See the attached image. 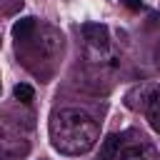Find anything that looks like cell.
<instances>
[{
    "instance_id": "6da1fadb",
    "label": "cell",
    "mask_w": 160,
    "mask_h": 160,
    "mask_svg": "<svg viewBox=\"0 0 160 160\" xmlns=\"http://www.w3.org/2000/svg\"><path fill=\"white\" fill-rule=\"evenodd\" d=\"M98 138V122L80 108H62L50 118V140L52 148L62 155H85L95 148Z\"/></svg>"
},
{
    "instance_id": "7a4b0ae2",
    "label": "cell",
    "mask_w": 160,
    "mask_h": 160,
    "mask_svg": "<svg viewBox=\"0 0 160 160\" xmlns=\"http://www.w3.org/2000/svg\"><path fill=\"white\" fill-rule=\"evenodd\" d=\"M30 150V142L25 135L12 130H0V160H20Z\"/></svg>"
},
{
    "instance_id": "3957f363",
    "label": "cell",
    "mask_w": 160,
    "mask_h": 160,
    "mask_svg": "<svg viewBox=\"0 0 160 160\" xmlns=\"http://www.w3.org/2000/svg\"><path fill=\"white\" fill-rule=\"evenodd\" d=\"M30 40L35 42V50H38L40 55H48V58H55V55H58V50L62 48V35H60L55 28L35 30Z\"/></svg>"
},
{
    "instance_id": "277c9868",
    "label": "cell",
    "mask_w": 160,
    "mask_h": 160,
    "mask_svg": "<svg viewBox=\"0 0 160 160\" xmlns=\"http://www.w3.org/2000/svg\"><path fill=\"white\" fill-rule=\"evenodd\" d=\"M82 38H85L88 45L95 48V50H105V48L110 45V30H108V25H102V22H85V25H82Z\"/></svg>"
},
{
    "instance_id": "5b68a950",
    "label": "cell",
    "mask_w": 160,
    "mask_h": 160,
    "mask_svg": "<svg viewBox=\"0 0 160 160\" xmlns=\"http://www.w3.org/2000/svg\"><path fill=\"white\" fill-rule=\"evenodd\" d=\"M118 160H158V150L150 145V142H132V145H125L120 148L118 152Z\"/></svg>"
},
{
    "instance_id": "8992f818",
    "label": "cell",
    "mask_w": 160,
    "mask_h": 160,
    "mask_svg": "<svg viewBox=\"0 0 160 160\" xmlns=\"http://www.w3.org/2000/svg\"><path fill=\"white\" fill-rule=\"evenodd\" d=\"M150 95H152V88H148V85H138V88H132V90L128 92L125 105H128L130 110H145Z\"/></svg>"
},
{
    "instance_id": "52a82bcc",
    "label": "cell",
    "mask_w": 160,
    "mask_h": 160,
    "mask_svg": "<svg viewBox=\"0 0 160 160\" xmlns=\"http://www.w3.org/2000/svg\"><path fill=\"white\" fill-rule=\"evenodd\" d=\"M145 112H148V122H150V128H152L155 132H160V90H152Z\"/></svg>"
},
{
    "instance_id": "ba28073f",
    "label": "cell",
    "mask_w": 160,
    "mask_h": 160,
    "mask_svg": "<svg viewBox=\"0 0 160 160\" xmlns=\"http://www.w3.org/2000/svg\"><path fill=\"white\" fill-rule=\"evenodd\" d=\"M120 148H122V138H120V135H108V138L102 140V148H100L102 160H118Z\"/></svg>"
},
{
    "instance_id": "9c48e42d",
    "label": "cell",
    "mask_w": 160,
    "mask_h": 160,
    "mask_svg": "<svg viewBox=\"0 0 160 160\" xmlns=\"http://www.w3.org/2000/svg\"><path fill=\"white\" fill-rule=\"evenodd\" d=\"M35 32V18H20L15 25H12V35L18 40H30Z\"/></svg>"
},
{
    "instance_id": "30bf717a",
    "label": "cell",
    "mask_w": 160,
    "mask_h": 160,
    "mask_svg": "<svg viewBox=\"0 0 160 160\" xmlns=\"http://www.w3.org/2000/svg\"><path fill=\"white\" fill-rule=\"evenodd\" d=\"M12 95H15V100H20V102H32L35 90H32L28 82H18V85L12 88Z\"/></svg>"
},
{
    "instance_id": "8fae6325",
    "label": "cell",
    "mask_w": 160,
    "mask_h": 160,
    "mask_svg": "<svg viewBox=\"0 0 160 160\" xmlns=\"http://www.w3.org/2000/svg\"><path fill=\"white\" fill-rule=\"evenodd\" d=\"M122 2H125L130 10H140V8H142V0H122Z\"/></svg>"
},
{
    "instance_id": "7c38bea8",
    "label": "cell",
    "mask_w": 160,
    "mask_h": 160,
    "mask_svg": "<svg viewBox=\"0 0 160 160\" xmlns=\"http://www.w3.org/2000/svg\"><path fill=\"white\" fill-rule=\"evenodd\" d=\"M158 65H160V48H158Z\"/></svg>"
}]
</instances>
